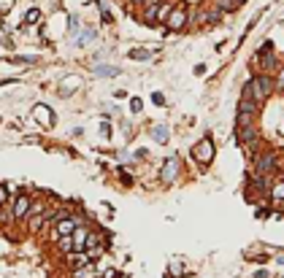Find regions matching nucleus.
I'll return each mask as SVG.
<instances>
[{
    "instance_id": "nucleus-12",
    "label": "nucleus",
    "mask_w": 284,
    "mask_h": 278,
    "mask_svg": "<svg viewBox=\"0 0 284 278\" xmlns=\"http://www.w3.org/2000/svg\"><path fill=\"white\" fill-rule=\"evenodd\" d=\"M95 73H97V76H117V73H119V68H108V65H100V68H95Z\"/></svg>"
},
{
    "instance_id": "nucleus-19",
    "label": "nucleus",
    "mask_w": 284,
    "mask_h": 278,
    "mask_svg": "<svg viewBox=\"0 0 284 278\" xmlns=\"http://www.w3.org/2000/svg\"><path fill=\"white\" fill-rule=\"evenodd\" d=\"M84 240H87V233H84V230H79V233H76V243H79V246H84Z\"/></svg>"
},
{
    "instance_id": "nucleus-7",
    "label": "nucleus",
    "mask_w": 284,
    "mask_h": 278,
    "mask_svg": "<svg viewBox=\"0 0 284 278\" xmlns=\"http://www.w3.org/2000/svg\"><path fill=\"white\" fill-rule=\"evenodd\" d=\"M162 0H146V22L152 25V22H157V8H160Z\"/></svg>"
},
{
    "instance_id": "nucleus-13",
    "label": "nucleus",
    "mask_w": 284,
    "mask_h": 278,
    "mask_svg": "<svg viewBox=\"0 0 284 278\" xmlns=\"http://www.w3.org/2000/svg\"><path fill=\"white\" fill-rule=\"evenodd\" d=\"M168 14H171V3H160V8H157V22H165Z\"/></svg>"
},
{
    "instance_id": "nucleus-9",
    "label": "nucleus",
    "mask_w": 284,
    "mask_h": 278,
    "mask_svg": "<svg viewBox=\"0 0 284 278\" xmlns=\"http://www.w3.org/2000/svg\"><path fill=\"white\" fill-rule=\"evenodd\" d=\"M73 230H76L73 219H62V222H57V235H71Z\"/></svg>"
},
{
    "instance_id": "nucleus-3",
    "label": "nucleus",
    "mask_w": 284,
    "mask_h": 278,
    "mask_svg": "<svg viewBox=\"0 0 284 278\" xmlns=\"http://www.w3.org/2000/svg\"><path fill=\"white\" fill-rule=\"evenodd\" d=\"M30 198H25V195H22V198H16V202H14V216L16 219H22V216H27V213H30Z\"/></svg>"
},
{
    "instance_id": "nucleus-21",
    "label": "nucleus",
    "mask_w": 284,
    "mask_h": 278,
    "mask_svg": "<svg viewBox=\"0 0 284 278\" xmlns=\"http://www.w3.org/2000/svg\"><path fill=\"white\" fill-rule=\"evenodd\" d=\"M71 246H73L71 238H68V235H62V248H65V251H71Z\"/></svg>"
},
{
    "instance_id": "nucleus-10",
    "label": "nucleus",
    "mask_w": 284,
    "mask_h": 278,
    "mask_svg": "<svg viewBox=\"0 0 284 278\" xmlns=\"http://www.w3.org/2000/svg\"><path fill=\"white\" fill-rule=\"evenodd\" d=\"M257 170H260V176H263V173H268V170H274V154H265V157L260 159Z\"/></svg>"
},
{
    "instance_id": "nucleus-1",
    "label": "nucleus",
    "mask_w": 284,
    "mask_h": 278,
    "mask_svg": "<svg viewBox=\"0 0 284 278\" xmlns=\"http://www.w3.org/2000/svg\"><path fill=\"white\" fill-rule=\"evenodd\" d=\"M168 30H182L184 22H187V11L179 5V8H171V14H168Z\"/></svg>"
},
{
    "instance_id": "nucleus-4",
    "label": "nucleus",
    "mask_w": 284,
    "mask_h": 278,
    "mask_svg": "<svg viewBox=\"0 0 284 278\" xmlns=\"http://www.w3.org/2000/svg\"><path fill=\"white\" fill-rule=\"evenodd\" d=\"M254 138H257V132H254V127L249 124H238V141L241 143H249V141H254Z\"/></svg>"
},
{
    "instance_id": "nucleus-8",
    "label": "nucleus",
    "mask_w": 284,
    "mask_h": 278,
    "mask_svg": "<svg viewBox=\"0 0 284 278\" xmlns=\"http://www.w3.org/2000/svg\"><path fill=\"white\" fill-rule=\"evenodd\" d=\"M254 108H257V103H252V97H243V100L238 103V114H241V117H252Z\"/></svg>"
},
{
    "instance_id": "nucleus-23",
    "label": "nucleus",
    "mask_w": 284,
    "mask_h": 278,
    "mask_svg": "<svg viewBox=\"0 0 284 278\" xmlns=\"http://www.w3.org/2000/svg\"><path fill=\"white\" fill-rule=\"evenodd\" d=\"M5 200V192H3V189H0V202H3Z\"/></svg>"
},
{
    "instance_id": "nucleus-15",
    "label": "nucleus",
    "mask_w": 284,
    "mask_h": 278,
    "mask_svg": "<svg viewBox=\"0 0 284 278\" xmlns=\"http://www.w3.org/2000/svg\"><path fill=\"white\" fill-rule=\"evenodd\" d=\"M71 262L76 265V268H81V265H87V257H84V254H73V257H71Z\"/></svg>"
},
{
    "instance_id": "nucleus-6",
    "label": "nucleus",
    "mask_w": 284,
    "mask_h": 278,
    "mask_svg": "<svg viewBox=\"0 0 284 278\" xmlns=\"http://www.w3.org/2000/svg\"><path fill=\"white\" fill-rule=\"evenodd\" d=\"M33 117L41 119V124H51V111L46 106H36L33 108Z\"/></svg>"
},
{
    "instance_id": "nucleus-18",
    "label": "nucleus",
    "mask_w": 284,
    "mask_h": 278,
    "mask_svg": "<svg viewBox=\"0 0 284 278\" xmlns=\"http://www.w3.org/2000/svg\"><path fill=\"white\" fill-rule=\"evenodd\" d=\"M130 108H133V111H136V114H138V111H141V108H143V103H141V100H138V97H133V103H130Z\"/></svg>"
},
{
    "instance_id": "nucleus-17",
    "label": "nucleus",
    "mask_w": 284,
    "mask_h": 278,
    "mask_svg": "<svg viewBox=\"0 0 284 278\" xmlns=\"http://www.w3.org/2000/svg\"><path fill=\"white\" fill-rule=\"evenodd\" d=\"M154 138H157V141H165V138H168V130H165V127H157V130H154Z\"/></svg>"
},
{
    "instance_id": "nucleus-20",
    "label": "nucleus",
    "mask_w": 284,
    "mask_h": 278,
    "mask_svg": "<svg viewBox=\"0 0 284 278\" xmlns=\"http://www.w3.org/2000/svg\"><path fill=\"white\" fill-rule=\"evenodd\" d=\"M152 100H154V103H157V106H165V97H162V95H160V92H154V95H152Z\"/></svg>"
},
{
    "instance_id": "nucleus-14",
    "label": "nucleus",
    "mask_w": 284,
    "mask_h": 278,
    "mask_svg": "<svg viewBox=\"0 0 284 278\" xmlns=\"http://www.w3.org/2000/svg\"><path fill=\"white\" fill-rule=\"evenodd\" d=\"M25 19H27V22H30V25H33V22H38V19H41V14H38V8H30V11H27V16H25Z\"/></svg>"
},
{
    "instance_id": "nucleus-22",
    "label": "nucleus",
    "mask_w": 284,
    "mask_h": 278,
    "mask_svg": "<svg viewBox=\"0 0 284 278\" xmlns=\"http://www.w3.org/2000/svg\"><path fill=\"white\" fill-rule=\"evenodd\" d=\"M274 195H276V198H284V184H279V187L274 189Z\"/></svg>"
},
{
    "instance_id": "nucleus-5",
    "label": "nucleus",
    "mask_w": 284,
    "mask_h": 278,
    "mask_svg": "<svg viewBox=\"0 0 284 278\" xmlns=\"http://www.w3.org/2000/svg\"><path fill=\"white\" fill-rule=\"evenodd\" d=\"M176 170H179V159H168L165 167H162V178H165V181H173V178H176Z\"/></svg>"
},
{
    "instance_id": "nucleus-24",
    "label": "nucleus",
    "mask_w": 284,
    "mask_h": 278,
    "mask_svg": "<svg viewBox=\"0 0 284 278\" xmlns=\"http://www.w3.org/2000/svg\"><path fill=\"white\" fill-rule=\"evenodd\" d=\"M133 3H146V0H133Z\"/></svg>"
},
{
    "instance_id": "nucleus-16",
    "label": "nucleus",
    "mask_w": 284,
    "mask_h": 278,
    "mask_svg": "<svg viewBox=\"0 0 284 278\" xmlns=\"http://www.w3.org/2000/svg\"><path fill=\"white\" fill-rule=\"evenodd\" d=\"M130 57H133V60H146V57H149V51H141V49H136V51H130Z\"/></svg>"
},
{
    "instance_id": "nucleus-2",
    "label": "nucleus",
    "mask_w": 284,
    "mask_h": 278,
    "mask_svg": "<svg viewBox=\"0 0 284 278\" xmlns=\"http://www.w3.org/2000/svg\"><path fill=\"white\" fill-rule=\"evenodd\" d=\"M192 157L198 159V162H211V157H214V146H211V141H200L198 146L192 149Z\"/></svg>"
},
{
    "instance_id": "nucleus-11",
    "label": "nucleus",
    "mask_w": 284,
    "mask_h": 278,
    "mask_svg": "<svg viewBox=\"0 0 284 278\" xmlns=\"http://www.w3.org/2000/svg\"><path fill=\"white\" fill-rule=\"evenodd\" d=\"M254 81H257L260 92H263V95L268 97V95H271V89H274V84H271V79H268V76H260V79H254Z\"/></svg>"
}]
</instances>
